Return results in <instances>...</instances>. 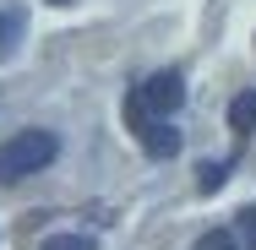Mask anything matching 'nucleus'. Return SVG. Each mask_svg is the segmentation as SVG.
Here are the masks:
<instances>
[{
  "mask_svg": "<svg viewBox=\"0 0 256 250\" xmlns=\"http://www.w3.org/2000/svg\"><path fill=\"white\" fill-rule=\"evenodd\" d=\"M54 5H66V0H54Z\"/></svg>",
  "mask_w": 256,
  "mask_h": 250,
  "instance_id": "nucleus-10",
  "label": "nucleus"
},
{
  "mask_svg": "<svg viewBox=\"0 0 256 250\" xmlns=\"http://www.w3.org/2000/svg\"><path fill=\"white\" fill-rule=\"evenodd\" d=\"M229 169H234V158H218V163H207L202 174H196V191H202V196H218V191H224V180H229Z\"/></svg>",
  "mask_w": 256,
  "mask_h": 250,
  "instance_id": "nucleus-5",
  "label": "nucleus"
},
{
  "mask_svg": "<svg viewBox=\"0 0 256 250\" xmlns=\"http://www.w3.org/2000/svg\"><path fill=\"white\" fill-rule=\"evenodd\" d=\"M44 250H98V245H93L88 234H50V240H44Z\"/></svg>",
  "mask_w": 256,
  "mask_h": 250,
  "instance_id": "nucleus-7",
  "label": "nucleus"
},
{
  "mask_svg": "<svg viewBox=\"0 0 256 250\" xmlns=\"http://www.w3.org/2000/svg\"><path fill=\"white\" fill-rule=\"evenodd\" d=\"M60 158V136L54 131H16L11 142H0V185H16L38 169H50Z\"/></svg>",
  "mask_w": 256,
  "mask_h": 250,
  "instance_id": "nucleus-1",
  "label": "nucleus"
},
{
  "mask_svg": "<svg viewBox=\"0 0 256 250\" xmlns=\"http://www.w3.org/2000/svg\"><path fill=\"white\" fill-rule=\"evenodd\" d=\"M196 250H240V240H234V229H207L196 240Z\"/></svg>",
  "mask_w": 256,
  "mask_h": 250,
  "instance_id": "nucleus-6",
  "label": "nucleus"
},
{
  "mask_svg": "<svg viewBox=\"0 0 256 250\" xmlns=\"http://www.w3.org/2000/svg\"><path fill=\"white\" fill-rule=\"evenodd\" d=\"M180 103H186V76H180V71H153L148 82L131 87L126 120H131V125H136V120H169Z\"/></svg>",
  "mask_w": 256,
  "mask_h": 250,
  "instance_id": "nucleus-2",
  "label": "nucleus"
},
{
  "mask_svg": "<svg viewBox=\"0 0 256 250\" xmlns=\"http://www.w3.org/2000/svg\"><path fill=\"white\" fill-rule=\"evenodd\" d=\"M240 218H246V229H251V250H256V207H251V212H240Z\"/></svg>",
  "mask_w": 256,
  "mask_h": 250,
  "instance_id": "nucleus-9",
  "label": "nucleus"
},
{
  "mask_svg": "<svg viewBox=\"0 0 256 250\" xmlns=\"http://www.w3.org/2000/svg\"><path fill=\"white\" fill-rule=\"evenodd\" d=\"M16 27H22V22H16L11 11H0V54H6L11 44H16Z\"/></svg>",
  "mask_w": 256,
  "mask_h": 250,
  "instance_id": "nucleus-8",
  "label": "nucleus"
},
{
  "mask_svg": "<svg viewBox=\"0 0 256 250\" xmlns=\"http://www.w3.org/2000/svg\"><path fill=\"white\" fill-rule=\"evenodd\" d=\"M229 131L234 136H251L256 131V93H240V98L229 103Z\"/></svg>",
  "mask_w": 256,
  "mask_h": 250,
  "instance_id": "nucleus-4",
  "label": "nucleus"
},
{
  "mask_svg": "<svg viewBox=\"0 0 256 250\" xmlns=\"http://www.w3.org/2000/svg\"><path fill=\"white\" fill-rule=\"evenodd\" d=\"M131 131L142 136V147L153 152V158H174V152H180V131H174L169 120H136Z\"/></svg>",
  "mask_w": 256,
  "mask_h": 250,
  "instance_id": "nucleus-3",
  "label": "nucleus"
}]
</instances>
